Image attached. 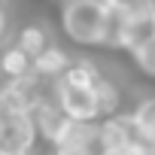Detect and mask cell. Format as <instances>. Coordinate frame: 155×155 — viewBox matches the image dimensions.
<instances>
[{
	"mask_svg": "<svg viewBox=\"0 0 155 155\" xmlns=\"http://www.w3.org/2000/svg\"><path fill=\"white\" fill-rule=\"evenodd\" d=\"M49 149H52V155H101L104 152L101 122H73L70 119Z\"/></svg>",
	"mask_w": 155,
	"mask_h": 155,
	"instance_id": "obj_3",
	"label": "cell"
},
{
	"mask_svg": "<svg viewBox=\"0 0 155 155\" xmlns=\"http://www.w3.org/2000/svg\"><path fill=\"white\" fill-rule=\"evenodd\" d=\"M101 140H104V149L134 146L140 137H137V128H134V122H131V113L122 110V113L104 116V119H101Z\"/></svg>",
	"mask_w": 155,
	"mask_h": 155,
	"instance_id": "obj_6",
	"label": "cell"
},
{
	"mask_svg": "<svg viewBox=\"0 0 155 155\" xmlns=\"http://www.w3.org/2000/svg\"><path fill=\"white\" fill-rule=\"evenodd\" d=\"M0 155H31L25 149H15V146H6V143H0Z\"/></svg>",
	"mask_w": 155,
	"mask_h": 155,
	"instance_id": "obj_14",
	"label": "cell"
},
{
	"mask_svg": "<svg viewBox=\"0 0 155 155\" xmlns=\"http://www.w3.org/2000/svg\"><path fill=\"white\" fill-rule=\"evenodd\" d=\"M101 70L94 67L91 55H79L70 70L52 85L58 107L67 113V119L73 122H101L104 119V107H101Z\"/></svg>",
	"mask_w": 155,
	"mask_h": 155,
	"instance_id": "obj_1",
	"label": "cell"
},
{
	"mask_svg": "<svg viewBox=\"0 0 155 155\" xmlns=\"http://www.w3.org/2000/svg\"><path fill=\"white\" fill-rule=\"evenodd\" d=\"M0 116H3V110H0Z\"/></svg>",
	"mask_w": 155,
	"mask_h": 155,
	"instance_id": "obj_15",
	"label": "cell"
},
{
	"mask_svg": "<svg viewBox=\"0 0 155 155\" xmlns=\"http://www.w3.org/2000/svg\"><path fill=\"white\" fill-rule=\"evenodd\" d=\"M128 58H131V64H134L137 73H143V76H149V79H155V34H152L146 43H140L137 49H131Z\"/></svg>",
	"mask_w": 155,
	"mask_h": 155,
	"instance_id": "obj_12",
	"label": "cell"
},
{
	"mask_svg": "<svg viewBox=\"0 0 155 155\" xmlns=\"http://www.w3.org/2000/svg\"><path fill=\"white\" fill-rule=\"evenodd\" d=\"M152 34H155V12L137 15V18H125V21H122V52L137 49V46L146 43Z\"/></svg>",
	"mask_w": 155,
	"mask_h": 155,
	"instance_id": "obj_10",
	"label": "cell"
},
{
	"mask_svg": "<svg viewBox=\"0 0 155 155\" xmlns=\"http://www.w3.org/2000/svg\"><path fill=\"white\" fill-rule=\"evenodd\" d=\"M110 6V12L122 15V18H137V15H149L155 12V0H104Z\"/></svg>",
	"mask_w": 155,
	"mask_h": 155,
	"instance_id": "obj_13",
	"label": "cell"
},
{
	"mask_svg": "<svg viewBox=\"0 0 155 155\" xmlns=\"http://www.w3.org/2000/svg\"><path fill=\"white\" fill-rule=\"evenodd\" d=\"M58 21H61V34L67 37L70 46L101 49L107 21H110V6L104 0H64Z\"/></svg>",
	"mask_w": 155,
	"mask_h": 155,
	"instance_id": "obj_2",
	"label": "cell"
},
{
	"mask_svg": "<svg viewBox=\"0 0 155 155\" xmlns=\"http://www.w3.org/2000/svg\"><path fill=\"white\" fill-rule=\"evenodd\" d=\"M12 43H18L31 58H37V55H40L46 46H52L55 40H52V34L46 31V25H40V21H28V25H21V28L15 31Z\"/></svg>",
	"mask_w": 155,
	"mask_h": 155,
	"instance_id": "obj_11",
	"label": "cell"
},
{
	"mask_svg": "<svg viewBox=\"0 0 155 155\" xmlns=\"http://www.w3.org/2000/svg\"><path fill=\"white\" fill-rule=\"evenodd\" d=\"M61 3H64V0H61Z\"/></svg>",
	"mask_w": 155,
	"mask_h": 155,
	"instance_id": "obj_16",
	"label": "cell"
},
{
	"mask_svg": "<svg viewBox=\"0 0 155 155\" xmlns=\"http://www.w3.org/2000/svg\"><path fill=\"white\" fill-rule=\"evenodd\" d=\"M76 58L61 46V43H52V46H46L37 58H34V76H40L43 82H58L61 76L70 70V64H73Z\"/></svg>",
	"mask_w": 155,
	"mask_h": 155,
	"instance_id": "obj_7",
	"label": "cell"
},
{
	"mask_svg": "<svg viewBox=\"0 0 155 155\" xmlns=\"http://www.w3.org/2000/svg\"><path fill=\"white\" fill-rule=\"evenodd\" d=\"M28 73H34V58L18 43L0 46V79H21Z\"/></svg>",
	"mask_w": 155,
	"mask_h": 155,
	"instance_id": "obj_9",
	"label": "cell"
},
{
	"mask_svg": "<svg viewBox=\"0 0 155 155\" xmlns=\"http://www.w3.org/2000/svg\"><path fill=\"white\" fill-rule=\"evenodd\" d=\"M0 143L25 149V152L34 155V149L40 143L34 116L31 113H3V116H0Z\"/></svg>",
	"mask_w": 155,
	"mask_h": 155,
	"instance_id": "obj_4",
	"label": "cell"
},
{
	"mask_svg": "<svg viewBox=\"0 0 155 155\" xmlns=\"http://www.w3.org/2000/svg\"><path fill=\"white\" fill-rule=\"evenodd\" d=\"M31 116H34V125H37V134H40V140L46 143V146H52L55 140H58V134L64 131V125L70 122L67 119V113L58 107V101H55V91H49L34 110H31Z\"/></svg>",
	"mask_w": 155,
	"mask_h": 155,
	"instance_id": "obj_5",
	"label": "cell"
},
{
	"mask_svg": "<svg viewBox=\"0 0 155 155\" xmlns=\"http://www.w3.org/2000/svg\"><path fill=\"white\" fill-rule=\"evenodd\" d=\"M131 122L137 128V137L140 143L146 146H155V94H143L131 104Z\"/></svg>",
	"mask_w": 155,
	"mask_h": 155,
	"instance_id": "obj_8",
	"label": "cell"
}]
</instances>
